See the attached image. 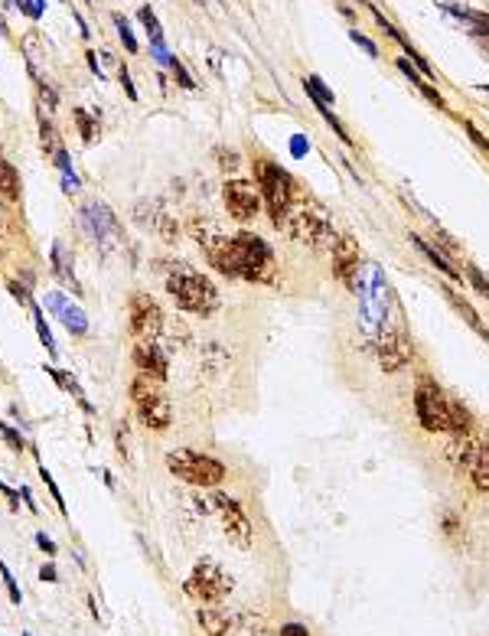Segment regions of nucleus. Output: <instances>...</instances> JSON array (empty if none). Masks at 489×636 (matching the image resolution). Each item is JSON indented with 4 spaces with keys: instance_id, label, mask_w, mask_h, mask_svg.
Returning a JSON list of instances; mask_svg holds the SVG:
<instances>
[{
    "instance_id": "37998d69",
    "label": "nucleus",
    "mask_w": 489,
    "mask_h": 636,
    "mask_svg": "<svg viewBox=\"0 0 489 636\" xmlns=\"http://www.w3.org/2000/svg\"><path fill=\"white\" fill-rule=\"evenodd\" d=\"M457 529H460L457 516H453V512H447V516H444V532H447V536H457Z\"/></svg>"
},
{
    "instance_id": "2f4dec72",
    "label": "nucleus",
    "mask_w": 489,
    "mask_h": 636,
    "mask_svg": "<svg viewBox=\"0 0 489 636\" xmlns=\"http://www.w3.org/2000/svg\"><path fill=\"white\" fill-rule=\"evenodd\" d=\"M466 277H470V284L477 287L479 294L489 300V281L483 277V271H479V268H473V264H466Z\"/></svg>"
},
{
    "instance_id": "7ed1b4c3",
    "label": "nucleus",
    "mask_w": 489,
    "mask_h": 636,
    "mask_svg": "<svg viewBox=\"0 0 489 636\" xmlns=\"http://www.w3.org/2000/svg\"><path fill=\"white\" fill-rule=\"evenodd\" d=\"M284 232L303 242V245H310L314 251L333 248V242H336L326 209L310 196H301V193H297V200H294L287 219H284Z\"/></svg>"
},
{
    "instance_id": "7c9ffc66",
    "label": "nucleus",
    "mask_w": 489,
    "mask_h": 636,
    "mask_svg": "<svg viewBox=\"0 0 489 636\" xmlns=\"http://www.w3.org/2000/svg\"><path fill=\"white\" fill-rule=\"evenodd\" d=\"M464 131L470 134V140H473V144H477V147L489 157V138H486V134H483V131H479V127L473 125V121H464Z\"/></svg>"
},
{
    "instance_id": "79ce46f5",
    "label": "nucleus",
    "mask_w": 489,
    "mask_h": 636,
    "mask_svg": "<svg viewBox=\"0 0 489 636\" xmlns=\"http://www.w3.org/2000/svg\"><path fill=\"white\" fill-rule=\"evenodd\" d=\"M7 287H10V294H13L17 300H20V304H33V300H30V294H26V287H20L17 281H10Z\"/></svg>"
},
{
    "instance_id": "ddd939ff",
    "label": "nucleus",
    "mask_w": 489,
    "mask_h": 636,
    "mask_svg": "<svg viewBox=\"0 0 489 636\" xmlns=\"http://www.w3.org/2000/svg\"><path fill=\"white\" fill-rule=\"evenodd\" d=\"M329 251H333V277L343 281L346 287H356V275H359V242L352 235H336Z\"/></svg>"
},
{
    "instance_id": "f3484780",
    "label": "nucleus",
    "mask_w": 489,
    "mask_h": 636,
    "mask_svg": "<svg viewBox=\"0 0 489 636\" xmlns=\"http://www.w3.org/2000/svg\"><path fill=\"white\" fill-rule=\"evenodd\" d=\"M411 242H414V248L421 251V255H424L427 262H431L434 268H437L440 275H444V277H450L453 284H464V271H460V268H453V262L447 258V255H444V251L437 248V245H431V242H427V238H421V235H411Z\"/></svg>"
},
{
    "instance_id": "20e7f679",
    "label": "nucleus",
    "mask_w": 489,
    "mask_h": 636,
    "mask_svg": "<svg viewBox=\"0 0 489 636\" xmlns=\"http://www.w3.org/2000/svg\"><path fill=\"white\" fill-rule=\"evenodd\" d=\"M254 187L261 193V200L268 202L271 222H274L277 229H284V219H287L290 206L297 200V183H294V176H290L281 163L254 160Z\"/></svg>"
},
{
    "instance_id": "393cba45",
    "label": "nucleus",
    "mask_w": 489,
    "mask_h": 636,
    "mask_svg": "<svg viewBox=\"0 0 489 636\" xmlns=\"http://www.w3.org/2000/svg\"><path fill=\"white\" fill-rule=\"evenodd\" d=\"M303 88H307V95H310L314 101H320V105H326V108L333 105V92L323 85V78H320V75H307V78H303Z\"/></svg>"
},
{
    "instance_id": "473e14b6",
    "label": "nucleus",
    "mask_w": 489,
    "mask_h": 636,
    "mask_svg": "<svg viewBox=\"0 0 489 636\" xmlns=\"http://www.w3.org/2000/svg\"><path fill=\"white\" fill-rule=\"evenodd\" d=\"M39 476H43V483L50 487L52 499L59 502V512H63V516H65V502H63V493H59V487H56V480H52V474H50V470H46V467H43V463H39Z\"/></svg>"
},
{
    "instance_id": "a211bd4d",
    "label": "nucleus",
    "mask_w": 489,
    "mask_h": 636,
    "mask_svg": "<svg viewBox=\"0 0 489 636\" xmlns=\"http://www.w3.org/2000/svg\"><path fill=\"white\" fill-rule=\"evenodd\" d=\"M398 69H402L404 78H408V82H411V85L417 88V92H421V95H424L427 101H431V105H437L440 112H447V101L440 98V92H437L434 85H427V78H424L421 72H417V69H414V65L408 63V59H398Z\"/></svg>"
},
{
    "instance_id": "6ab92c4d",
    "label": "nucleus",
    "mask_w": 489,
    "mask_h": 636,
    "mask_svg": "<svg viewBox=\"0 0 489 636\" xmlns=\"http://www.w3.org/2000/svg\"><path fill=\"white\" fill-rule=\"evenodd\" d=\"M196 620H199L206 636H228V630H232L228 617L219 611V607H199V611H196Z\"/></svg>"
},
{
    "instance_id": "f03ea898",
    "label": "nucleus",
    "mask_w": 489,
    "mask_h": 636,
    "mask_svg": "<svg viewBox=\"0 0 489 636\" xmlns=\"http://www.w3.org/2000/svg\"><path fill=\"white\" fill-rule=\"evenodd\" d=\"M414 414L417 424L431 434H470L473 427L470 412L460 401H453L427 372L417 375V385H414Z\"/></svg>"
},
{
    "instance_id": "de8ad7c7",
    "label": "nucleus",
    "mask_w": 489,
    "mask_h": 636,
    "mask_svg": "<svg viewBox=\"0 0 489 636\" xmlns=\"http://www.w3.org/2000/svg\"><path fill=\"white\" fill-rule=\"evenodd\" d=\"M196 3H202V0H196Z\"/></svg>"
},
{
    "instance_id": "c85d7f7f",
    "label": "nucleus",
    "mask_w": 489,
    "mask_h": 636,
    "mask_svg": "<svg viewBox=\"0 0 489 636\" xmlns=\"http://www.w3.org/2000/svg\"><path fill=\"white\" fill-rule=\"evenodd\" d=\"M39 134H43V150H46V153H56V150L63 147V144H59V134H56V127H52L46 118H39Z\"/></svg>"
},
{
    "instance_id": "423d86ee",
    "label": "nucleus",
    "mask_w": 489,
    "mask_h": 636,
    "mask_svg": "<svg viewBox=\"0 0 489 636\" xmlns=\"http://www.w3.org/2000/svg\"><path fill=\"white\" fill-rule=\"evenodd\" d=\"M166 290L180 310L186 313H213L219 307V290L206 275L189 271V268H176L173 275L166 277Z\"/></svg>"
},
{
    "instance_id": "c9c22d12",
    "label": "nucleus",
    "mask_w": 489,
    "mask_h": 636,
    "mask_svg": "<svg viewBox=\"0 0 489 636\" xmlns=\"http://www.w3.org/2000/svg\"><path fill=\"white\" fill-rule=\"evenodd\" d=\"M170 72L176 75V82H180L183 88H196V82H193V75H189L186 69H183V63H180V59H173V63H170Z\"/></svg>"
},
{
    "instance_id": "f704fd0d",
    "label": "nucleus",
    "mask_w": 489,
    "mask_h": 636,
    "mask_svg": "<svg viewBox=\"0 0 489 636\" xmlns=\"http://www.w3.org/2000/svg\"><path fill=\"white\" fill-rule=\"evenodd\" d=\"M349 39H352V43H356V46H359V50H365V52H369L372 59H378V46H376V43H372V39H369V36H362L359 30H352V33H349Z\"/></svg>"
},
{
    "instance_id": "c756f323",
    "label": "nucleus",
    "mask_w": 489,
    "mask_h": 636,
    "mask_svg": "<svg viewBox=\"0 0 489 636\" xmlns=\"http://www.w3.org/2000/svg\"><path fill=\"white\" fill-rule=\"evenodd\" d=\"M0 577H3V587H7V594H10V600L13 604H20L23 600V594H20V587H17V577L10 574V568L0 562Z\"/></svg>"
},
{
    "instance_id": "bb28decb",
    "label": "nucleus",
    "mask_w": 489,
    "mask_h": 636,
    "mask_svg": "<svg viewBox=\"0 0 489 636\" xmlns=\"http://www.w3.org/2000/svg\"><path fill=\"white\" fill-rule=\"evenodd\" d=\"M140 23H144V30H147V36H151V43H163V30H160V20L153 17L151 7H140L138 10Z\"/></svg>"
},
{
    "instance_id": "58836bf2",
    "label": "nucleus",
    "mask_w": 489,
    "mask_h": 636,
    "mask_svg": "<svg viewBox=\"0 0 489 636\" xmlns=\"http://www.w3.org/2000/svg\"><path fill=\"white\" fill-rule=\"evenodd\" d=\"M277 636H310V630L303 624H284L281 630H277Z\"/></svg>"
},
{
    "instance_id": "b1692460",
    "label": "nucleus",
    "mask_w": 489,
    "mask_h": 636,
    "mask_svg": "<svg viewBox=\"0 0 489 636\" xmlns=\"http://www.w3.org/2000/svg\"><path fill=\"white\" fill-rule=\"evenodd\" d=\"M447 294H450V300H453V307H457V310H460V313H464V317H466V324L473 326V330H477L479 337H486V339H489V330H486V326H483V324H479V317H477V310H473V307H470V304H466V300H464V297H460V294H457V290H447Z\"/></svg>"
},
{
    "instance_id": "ea45409f",
    "label": "nucleus",
    "mask_w": 489,
    "mask_h": 636,
    "mask_svg": "<svg viewBox=\"0 0 489 636\" xmlns=\"http://www.w3.org/2000/svg\"><path fill=\"white\" fill-rule=\"evenodd\" d=\"M36 545H39L43 551H46V555H56V542H52V538L46 536V532H36Z\"/></svg>"
},
{
    "instance_id": "72a5a7b5",
    "label": "nucleus",
    "mask_w": 489,
    "mask_h": 636,
    "mask_svg": "<svg viewBox=\"0 0 489 636\" xmlns=\"http://www.w3.org/2000/svg\"><path fill=\"white\" fill-rule=\"evenodd\" d=\"M13 3H20V10H23L30 20H39V17H43V7H46V0H13Z\"/></svg>"
},
{
    "instance_id": "4c0bfd02",
    "label": "nucleus",
    "mask_w": 489,
    "mask_h": 636,
    "mask_svg": "<svg viewBox=\"0 0 489 636\" xmlns=\"http://www.w3.org/2000/svg\"><path fill=\"white\" fill-rule=\"evenodd\" d=\"M36 85H39V98L46 101V112H56V105H59V98H56V92H52L46 82H39L36 78Z\"/></svg>"
},
{
    "instance_id": "1a4fd4ad",
    "label": "nucleus",
    "mask_w": 489,
    "mask_h": 636,
    "mask_svg": "<svg viewBox=\"0 0 489 636\" xmlns=\"http://www.w3.org/2000/svg\"><path fill=\"white\" fill-rule=\"evenodd\" d=\"M183 591L193 600H199V604H219V600H226L232 594V577L213 558H202V562H196L193 574L186 577Z\"/></svg>"
},
{
    "instance_id": "f8f14e48",
    "label": "nucleus",
    "mask_w": 489,
    "mask_h": 636,
    "mask_svg": "<svg viewBox=\"0 0 489 636\" xmlns=\"http://www.w3.org/2000/svg\"><path fill=\"white\" fill-rule=\"evenodd\" d=\"M215 506H219V516H222V532L232 545L239 549H251V522L245 509H241L239 499L232 496H215Z\"/></svg>"
},
{
    "instance_id": "412c9836",
    "label": "nucleus",
    "mask_w": 489,
    "mask_h": 636,
    "mask_svg": "<svg viewBox=\"0 0 489 636\" xmlns=\"http://www.w3.org/2000/svg\"><path fill=\"white\" fill-rule=\"evenodd\" d=\"M0 196L7 202H20V173L3 157H0Z\"/></svg>"
},
{
    "instance_id": "0eeeda50",
    "label": "nucleus",
    "mask_w": 489,
    "mask_h": 636,
    "mask_svg": "<svg viewBox=\"0 0 489 636\" xmlns=\"http://www.w3.org/2000/svg\"><path fill=\"white\" fill-rule=\"evenodd\" d=\"M166 467H170V474L176 480H183L189 487H219L226 480V463L189 447L170 450L166 454Z\"/></svg>"
},
{
    "instance_id": "a19ab883",
    "label": "nucleus",
    "mask_w": 489,
    "mask_h": 636,
    "mask_svg": "<svg viewBox=\"0 0 489 636\" xmlns=\"http://www.w3.org/2000/svg\"><path fill=\"white\" fill-rule=\"evenodd\" d=\"M118 78H121V85H124L127 98H138V88L131 85V75H127V69H124V65H121V72H118Z\"/></svg>"
},
{
    "instance_id": "dca6fc26",
    "label": "nucleus",
    "mask_w": 489,
    "mask_h": 636,
    "mask_svg": "<svg viewBox=\"0 0 489 636\" xmlns=\"http://www.w3.org/2000/svg\"><path fill=\"white\" fill-rule=\"evenodd\" d=\"M82 222H85L88 235L95 238V242H105L108 235H118V219L101 202H88L85 209H82Z\"/></svg>"
},
{
    "instance_id": "2eb2a0df",
    "label": "nucleus",
    "mask_w": 489,
    "mask_h": 636,
    "mask_svg": "<svg viewBox=\"0 0 489 636\" xmlns=\"http://www.w3.org/2000/svg\"><path fill=\"white\" fill-rule=\"evenodd\" d=\"M134 365H138L140 375H147L153 382L166 379V356L160 352V346L153 339H138V346H134Z\"/></svg>"
},
{
    "instance_id": "49530a36",
    "label": "nucleus",
    "mask_w": 489,
    "mask_h": 636,
    "mask_svg": "<svg viewBox=\"0 0 489 636\" xmlns=\"http://www.w3.org/2000/svg\"><path fill=\"white\" fill-rule=\"evenodd\" d=\"M0 33H3V36L10 33V30H7V23H3V17H0Z\"/></svg>"
},
{
    "instance_id": "4be33fe9",
    "label": "nucleus",
    "mask_w": 489,
    "mask_h": 636,
    "mask_svg": "<svg viewBox=\"0 0 489 636\" xmlns=\"http://www.w3.org/2000/svg\"><path fill=\"white\" fill-rule=\"evenodd\" d=\"M52 275L63 277V281H69V284L76 287V275H72V258L65 255V248L59 245V242L52 245Z\"/></svg>"
},
{
    "instance_id": "39448f33",
    "label": "nucleus",
    "mask_w": 489,
    "mask_h": 636,
    "mask_svg": "<svg viewBox=\"0 0 489 636\" xmlns=\"http://www.w3.org/2000/svg\"><path fill=\"white\" fill-rule=\"evenodd\" d=\"M376 356L382 372H402L411 362V337H408V324H404L402 304H391V313L382 317L378 324V339H376Z\"/></svg>"
},
{
    "instance_id": "c03bdc74",
    "label": "nucleus",
    "mask_w": 489,
    "mask_h": 636,
    "mask_svg": "<svg viewBox=\"0 0 489 636\" xmlns=\"http://www.w3.org/2000/svg\"><path fill=\"white\" fill-rule=\"evenodd\" d=\"M219 157H222V167H226V170H235V167H239V157H235L232 150H228V153L226 150H219Z\"/></svg>"
},
{
    "instance_id": "4468645a",
    "label": "nucleus",
    "mask_w": 489,
    "mask_h": 636,
    "mask_svg": "<svg viewBox=\"0 0 489 636\" xmlns=\"http://www.w3.org/2000/svg\"><path fill=\"white\" fill-rule=\"evenodd\" d=\"M46 307H50L59 320H63V326L72 333V337H85L88 333V317L82 313V307H76L72 300L65 297V294H59V290H52V294H46Z\"/></svg>"
},
{
    "instance_id": "9b49d317",
    "label": "nucleus",
    "mask_w": 489,
    "mask_h": 636,
    "mask_svg": "<svg viewBox=\"0 0 489 636\" xmlns=\"http://www.w3.org/2000/svg\"><path fill=\"white\" fill-rule=\"evenodd\" d=\"M222 200H226L228 215H232V219H239V222L254 219L258 209H261V193H258V187L248 183V180H232V183H226Z\"/></svg>"
},
{
    "instance_id": "f257e3e1",
    "label": "nucleus",
    "mask_w": 489,
    "mask_h": 636,
    "mask_svg": "<svg viewBox=\"0 0 489 636\" xmlns=\"http://www.w3.org/2000/svg\"><path fill=\"white\" fill-rule=\"evenodd\" d=\"M206 255L219 275L226 277H241V281H274V251L264 238L241 232L232 238H213L206 242Z\"/></svg>"
},
{
    "instance_id": "cd10ccee",
    "label": "nucleus",
    "mask_w": 489,
    "mask_h": 636,
    "mask_svg": "<svg viewBox=\"0 0 489 636\" xmlns=\"http://www.w3.org/2000/svg\"><path fill=\"white\" fill-rule=\"evenodd\" d=\"M114 26H118V39L124 43V50H127V52H138V50H140L138 39H134V33H131V23H127L121 13H114Z\"/></svg>"
},
{
    "instance_id": "9d476101",
    "label": "nucleus",
    "mask_w": 489,
    "mask_h": 636,
    "mask_svg": "<svg viewBox=\"0 0 489 636\" xmlns=\"http://www.w3.org/2000/svg\"><path fill=\"white\" fill-rule=\"evenodd\" d=\"M127 317H131V333L138 339H157L163 330V310L151 294H131L127 304Z\"/></svg>"
},
{
    "instance_id": "a878e982",
    "label": "nucleus",
    "mask_w": 489,
    "mask_h": 636,
    "mask_svg": "<svg viewBox=\"0 0 489 636\" xmlns=\"http://www.w3.org/2000/svg\"><path fill=\"white\" fill-rule=\"evenodd\" d=\"M72 118H76L78 134H82V140H85V144H91V140L98 138V121H95V118H91L85 108H76V112H72Z\"/></svg>"
},
{
    "instance_id": "5701e85b",
    "label": "nucleus",
    "mask_w": 489,
    "mask_h": 636,
    "mask_svg": "<svg viewBox=\"0 0 489 636\" xmlns=\"http://www.w3.org/2000/svg\"><path fill=\"white\" fill-rule=\"evenodd\" d=\"M30 310H33V326H36V337H39V343L46 346V352H50V356H56V339H52L50 326H46V317H43V307H39V304H30Z\"/></svg>"
},
{
    "instance_id": "e433bc0d",
    "label": "nucleus",
    "mask_w": 489,
    "mask_h": 636,
    "mask_svg": "<svg viewBox=\"0 0 489 636\" xmlns=\"http://www.w3.org/2000/svg\"><path fill=\"white\" fill-rule=\"evenodd\" d=\"M0 434H3V441H7V444H10V447L17 450V454L23 450V437L17 434V431H13L10 424H3V421H0Z\"/></svg>"
},
{
    "instance_id": "a18cd8bd",
    "label": "nucleus",
    "mask_w": 489,
    "mask_h": 636,
    "mask_svg": "<svg viewBox=\"0 0 489 636\" xmlns=\"http://www.w3.org/2000/svg\"><path fill=\"white\" fill-rule=\"evenodd\" d=\"M39 577H43V581H56V564H43Z\"/></svg>"
},
{
    "instance_id": "aec40b11",
    "label": "nucleus",
    "mask_w": 489,
    "mask_h": 636,
    "mask_svg": "<svg viewBox=\"0 0 489 636\" xmlns=\"http://www.w3.org/2000/svg\"><path fill=\"white\" fill-rule=\"evenodd\" d=\"M470 480L479 493H489V437L483 441V447L477 450V457L470 463Z\"/></svg>"
},
{
    "instance_id": "6e6552de",
    "label": "nucleus",
    "mask_w": 489,
    "mask_h": 636,
    "mask_svg": "<svg viewBox=\"0 0 489 636\" xmlns=\"http://www.w3.org/2000/svg\"><path fill=\"white\" fill-rule=\"evenodd\" d=\"M131 399H134V408H138L140 421L147 424L151 431H166L170 421H173V408H170V399L160 392V385L147 379V375H138L131 382Z\"/></svg>"
}]
</instances>
